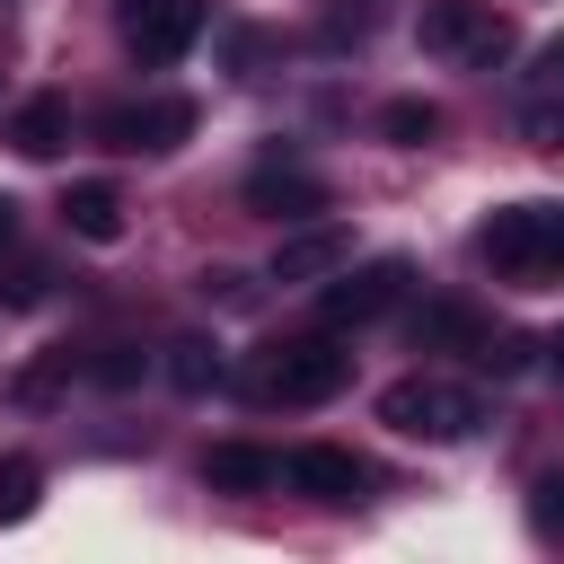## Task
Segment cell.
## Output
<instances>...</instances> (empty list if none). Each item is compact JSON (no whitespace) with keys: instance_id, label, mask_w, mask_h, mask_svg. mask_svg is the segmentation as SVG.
Listing matches in <instances>:
<instances>
[{"instance_id":"6da1fadb","label":"cell","mask_w":564,"mask_h":564,"mask_svg":"<svg viewBox=\"0 0 564 564\" xmlns=\"http://www.w3.org/2000/svg\"><path fill=\"white\" fill-rule=\"evenodd\" d=\"M476 264L511 291L564 282V203H502L476 220Z\"/></svg>"},{"instance_id":"7a4b0ae2","label":"cell","mask_w":564,"mask_h":564,"mask_svg":"<svg viewBox=\"0 0 564 564\" xmlns=\"http://www.w3.org/2000/svg\"><path fill=\"white\" fill-rule=\"evenodd\" d=\"M247 388H256L264 405H326V397L352 388V352H344L335 335H282V344L256 352Z\"/></svg>"},{"instance_id":"3957f363","label":"cell","mask_w":564,"mask_h":564,"mask_svg":"<svg viewBox=\"0 0 564 564\" xmlns=\"http://www.w3.org/2000/svg\"><path fill=\"white\" fill-rule=\"evenodd\" d=\"M414 44L432 53V62H449V70H494V62H511V18L494 9V0H423V18H414Z\"/></svg>"},{"instance_id":"277c9868","label":"cell","mask_w":564,"mask_h":564,"mask_svg":"<svg viewBox=\"0 0 564 564\" xmlns=\"http://www.w3.org/2000/svg\"><path fill=\"white\" fill-rule=\"evenodd\" d=\"M379 423L397 432V441H432V449H449V441H467L476 423H485V405L467 397V388H449V379H388L379 388Z\"/></svg>"},{"instance_id":"5b68a950","label":"cell","mask_w":564,"mask_h":564,"mask_svg":"<svg viewBox=\"0 0 564 564\" xmlns=\"http://www.w3.org/2000/svg\"><path fill=\"white\" fill-rule=\"evenodd\" d=\"M405 282H414V264H405V256L335 264V273H326V291H317V317H326V335H361V326H379V317L405 300Z\"/></svg>"},{"instance_id":"8992f818","label":"cell","mask_w":564,"mask_h":564,"mask_svg":"<svg viewBox=\"0 0 564 564\" xmlns=\"http://www.w3.org/2000/svg\"><path fill=\"white\" fill-rule=\"evenodd\" d=\"M185 132H194V106L185 97H132V106H106L97 115V141L123 150V159H167Z\"/></svg>"},{"instance_id":"52a82bcc","label":"cell","mask_w":564,"mask_h":564,"mask_svg":"<svg viewBox=\"0 0 564 564\" xmlns=\"http://www.w3.org/2000/svg\"><path fill=\"white\" fill-rule=\"evenodd\" d=\"M238 203L256 212V220H317V212H335V185L317 176V167H300V159H264L247 185H238Z\"/></svg>"},{"instance_id":"ba28073f","label":"cell","mask_w":564,"mask_h":564,"mask_svg":"<svg viewBox=\"0 0 564 564\" xmlns=\"http://www.w3.org/2000/svg\"><path fill=\"white\" fill-rule=\"evenodd\" d=\"M194 35H203V0H132V9H123V53H132L141 70L185 62Z\"/></svg>"},{"instance_id":"9c48e42d","label":"cell","mask_w":564,"mask_h":564,"mask_svg":"<svg viewBox=\"0 0 564 564\" xmlns=\"http://www.w3.org/2000/svg\"><path fill=\"white\" fill-rule=\"evenodd\" d=\"M335 264H352V229L344 220H291V238L273 247V282H326Z\"/></svg>"},{"instance_id":"30bf717a","label":"cell","mask_w":564,"mask_h":564,"mask_svg":"<svg viewBox=\"0 0 564 564\" xmlns=\"http://www.w3.org/2000/svg\"><path fill=\"white\" fill-rule=\"evenodd\" d=\"M282 485H291V494H308V502H335V511H344V502H361V485H370V476H361V458H352V449L308 441V449H291V458H282Z\"/></svg>"},{"instance_id":"8fae6325","label":"cell","mask_w":564,"mask_h":564,"mask_svg":"<svg viewBox=\"0 0 564 564\" xmlns=\"http://www.w3.org/2000/svg\"><path fill=\"white\" fill-rule=\"evenodd\" d=\"M62 229L88 238V247H115V238H123V194H115L106 176H79V185L62 194Z\"/></svg>"},{"instance_id":"7c38bea8","label":"cell","mask_w":564,"mask_h":564,"mask_svg":"<svg viewBox=\"0 0 564 564\" xmlns=\"http://www.w3.org/2000/svg\"><path fill=\"white\" fill-rule=\"evenodd\" d=\"M273 476H282V458L256 449V441H212V449H203V485H212V494H264Z\"/></svg>"},{"instance_id":"4fadbf2b","label":"cell","mask_w":564,"mask_h":564,"mask_svg":"<svg viewBox=\"0 0 564 564\" xmlns=\"http://www.w3.org/2000/svg\"><path fill=\"white\" fill-rule=\"evenodd\" d=\"M18 159H62V141H70V106L62 97H26L18 115H9V132H0Z\"/></svg>"},{"instance_id":"5bb4252c","label":"cell","mask_w":564,"mask_h":564,"mask_svg":"<svg viewBox=\"0 0 564 564\" xmlns=\"http://www.w3.org/2000/svg\"><path fill=\"white\" fill-rule=\"evenodd\" d=\"M159 370H167V388H176V397H212V388L229 379V361H220V344H212V335H176Z\"/></svg>"},{"instance_id":"9a60e30c","label":"cell","mask_w":564,"mask_h":564,"mask_svg":"<svg viewBox=\"0 0 564 564\" xmlns=\"http://www.w3.org/2000/svg\"><path fill=\"white\" fill-rule=\"evenodd\" d=\"M70 379H79V352H70V344H53V352H35V361L9 379V397L44 414V405H62V397H70Z\"/></svg>"},{"instance_id":"2e32d148","label":"cell","mask_w":564,"mask_h":564,"mask_svg":"<svg viewBox=\"0 0 564 564\" xmlns=\"http://www.w3.org/2000/svg\"><path fill=\"white\" fill-rule=\"evenodd\" d=\"M485 335H494V326H485L476 308H458V300H432V308L414 317V344H423V352H441V344H485Z\"/></svg>"},{"instance_id":"e0dca14e","label":"cell","mask_w":564,"mask_h":564,"mask_svg":"<svg viewBox=\"0 0 564 564\" xmlns=\"http://www.w3.org/2000/svg\"><path fill=\"white\" fill-rule=\"evenodd\" d=\"M432 132H441V106H432V97H388V106H379V141L423 150Z\"/></svg>"},{"instance_id":"ac0fdd59","label":"cell","mask_w":564,"mask_h":564,"mask_svg":"<svg viewBox=\"0 0 564 564\" xmlns=\"http://www.w3.org/2000/svg\"><path fill=\"white\" fill-rule=\"evenodd\" d=\"M44 502V467L35 458H0V520H26Z\"/></svg>"},{"instance_id":"d6986e66","label":"cell","mask_w":564,"mask_h":564,"mask_svg":"<svg viewBox=\"0 0 564 564\" xmlns=\"http://www.w3.org/2000/svg\"><path fill=\"white\" fill-rule=\"evenodd\" d=\"M141 370H150V352H141V344H106V352L88 361V379H97V388H132Z\"/></svg>"},{"instance_id":"ffe728a7","label":"cell","mask_w":564,"mask_h":564,"mask_svg":"<svg viewBox=\"0 0 564 564\" xmlns=\"http://www.w3.org/2000/svg\"><path fill=\"white\" fill-rule=\"evenodd\" d=\"M44 291H53V273H44V264H26V256H18V264H0V308H35Z\"/></svg>"},{"instance_id":"44dd1931","label":"cell","mask_w":564,"mask_h":564,"mask_svg":"<svg viewBox=\"0 0 564 564\" xmlns=\"http://www.w3.org/2000/svg\"><path fill=\"white\" fill-rule=\"evenodd\" d=\"M520 132H529V150H564V88H555V97H529Z\"/></svg>"},{"instance_id":"7402d4cb","label":"cell","mask_w":564,"mask_h":564,"mask_svg":"<svg viewBox=\"0 0 564 564\" xmlns=\"http://www.w3.org/2000/svg\"><path fill=\"white\" fill-rule=\"evenodd\" d=\"M529 520H538L546 538L564 529V476H538V494H529Z\"/></svg>"},{"instance_id":"603a6c76","label":"cell","mask_w":564,"mask_h":564,"mask_svg":"<svg viewBox=\"0 0 564 564\" xmlns=\"http://www.w3.org/2000/svg\"><path fill=\"white\" fill-rule=\"evenodd\" d=\"M555 88H564V35H555V44L538 53V70H529V97H555Z\"/></svg>"},{"instance_id":"cb8c5ba5","label":"cell","mask_w":564,"mask_h":564,"mask_svg":"<svg viewBox=\"0 0 564 564\" xmlns=\"http://www.w3.org/2000/svg\"><path fill=\"white\" fill-rule=\"evenodd\" d=\"M203 291H212V300H229V308H247V300H256V282H247V273H203Z\"/></svg>"},{"instance_id":"d4e9b609","label":"cell","mask_w":564,"mask_h":564,"mask_svg":"<svg viewBox=\"0 0 564 564\" xmlns=\"http://www.w3.org/2000/svg\"><path fill=\"white\" fill-rule=\"evenodd\" d=\"M9 238H18V203L0 194V256H9Z\"/></svg>"},{"instance_id":"484cf974","label":"cell","mask_w":564,"mask_h":564,"mask_svg":"<svg viewBox=\"0 0 564 564\" xmlns=\"http://www.w3.org/2000/svg\"><path fill=\"white\" fill-rule=\"evenodd\" d=\"M546 361H555V379H564V335H555V344H546Z\"/></svg>"}]
</instances>
